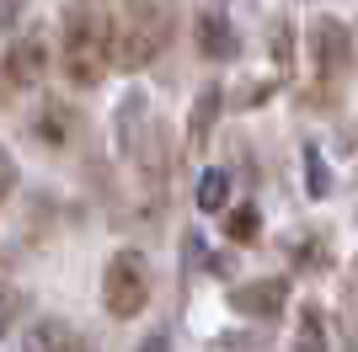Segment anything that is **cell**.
Here are the masks:
<instances>
[{
    "instance_id": "6da1fadb",
    "label": "cell",
    "mask_w": 358,
    "mask_h": 352,
    "mask_svg": "<svg viewBox=\"0 0 358 352\" xmlns=\"http://www.w3.org/2000/svg\"><path fill=\"white\" fill-rule=\"evenodd\" d=\"M59 64L70 86H96L113 64V11L107 0H64V43Z\"/></svg>"
},
{
    "instance_id": "7a4b0ae2",
    "label": "cell",
    "mask_w": 358,
    "mask_h": 352,
    "mask_svg": "<svg viewBox=\"0 0 358 352\" xmlns=\"http://www.w3.org/2000/svg\"><path fill=\"white\" fill-rule=\"evenodd\" d=\"M310 59H315V86H310V102H337V86L348 80L353 70V32L337 22V16H315L310 22Z\"/></svg>"
},
{
    "instance_id": "3957f363",
    "label": "cell",
    "mask_w": 358,
    "mask_h": 352,
    "mask_svg": "<svg viewBox=\"0 0 358 352\" xmlns=\"http://www.w3.org/2000/svg\"><path fill=\"white\" fill-rule=\"evenodd\" d=\"M166 38H171V11L155 6V0H139V6H129V27L113 43V54H118L113 64L118 70H145L150 59L166 48Z\"/></svg>"
},
{
    "instance_id": "277c9868",
    "label": "cell",
    "mask_w": 358,
    "mask_h": 352,
    "mask_svg": "<svg viewBox=\"0 0 358 352\" xmlns=\"http://www.w3.org/2000/svg\"><path fill=\"white\" fill-rule=\"evenodd\" d=\"M102 305H107V315H118V321H134L139 309L150 305V262L139 251H118V256L107 262Z\"/></svg>"
},
{
    "instance_id": "5b68a950",
    "label": "cell",
    "mask_w": 358,
    "mask_h": 352,
    "mask_svg": "<svg viewBox=\"0 0 358 352\" xmlns=\"http://www.w3.org/2000/svg\"><path fill=\"white\" fill-rule=\"evenodd\" d=\"M230 305L241 309V315H252V321H278L289 305V283L284 278H257V283H241L236 293H230Z\"/></svg>"
},
{
    "instance_id": "8992f818",
    "label": "cell",
    "mask_w": 358,
    "mask_h": 352,
    "mask_svg": "<svg viewBox=\"0 0 358 352\" xmlns=\"http://www.w3.org/2000/svg\"><path fill=\"white\" fill-rule=\"evenodd\" d=\"M48 70V48L38 32H27V38H16L11 54H6V80L11 86H38V75Z\"/></svg>"
},
{
    "instance_id": "52a82bcc",
    "label": "cell",
    "mask_w": 358,
    "mask_h": 352,
    "mask_svg": "<svg viewBox=\"0 0 358 352\" xmlns=\"http://www.w3.org/2000/svg\"><path fill=\"white\" fill-rule=\"evenodd\" d=\"M193 43H198V54H203V59H230L241 48V38H236V27L224 22V11H198Z\"/></svg>"
},
{
    "instance_id": "ba28073f",
    "label": "cell",
    "mask_w": 358,
    "mask_h": 352,
    "mask_svg": "<svg viewBox=\"0 0 358 352\" xmlns=\"http://www.w3.org/2000/svg\"><path fill=\"white\" fill-rule=\"evenodd\" d=\"M27 352H91L80 331H70L64 321H38L27 337Z\"/></svg>"
},
{
    "instance_id": "9c48e42d",
    "label": "cell",
    "mask_w": 358,
    "mask_h": 352,
    "mask_svg": "<svg viewBox=\"0 0 358 352\" xmlns=\"http://www.w3.org/2000/svg\"><path fill=\"white\" fill-rule=\"evenodd\" d=\"M214 117H220V86H209L203 96H198V107H193V123H187V139H193V149H203V145H209Z\"/></svg>"
},
{
    "instance_id": "30bf717a",
    "label": "cell",
    "mask_w": 358,
    "mask_h": 352,
    "mask_svg": "<svg viewBox=\"0 0 358 352\" xmlns=\"http://www.w3.org/2000/svg\"><path fill=\"white\" fill-rule=\"evenodd\" d=\"M294 352H327V321H321V305H305V309H299Z\"/></svg>"
},
{
    "instance_id": "8fae6325",
    "label": "cell",
    "mask_w": 358,
    "mask_h": 352,
    "mask_svg": "<svg viewBox=\"0 0 358 352\" xmlns=\"http://www.w3.org/2000/svg\"><path fill=\"white\" fill-rule=\"evenodd\" d=\"M193 198H198L203 214H220L224 198H230V176H224V171H203V176H198V187H193Z\"/></svg>"
},
{
    "instance_id": "7c38bea8",
    "label": "cell",
    "mask_w": 358,
    "mask_h": 352,
    "mask_svg": "<svg viewBox=\"0 0 358 352\" xmlns=\"http://www.w3.org/2000/svg\"><path fill=\"white\" fill-rule=\"evenodd\" d=\"M224 235H230V240H241V246H252L257 235H262V214H257L252 203H246V208H236V214L224 219Z\"/></svg>"
},
{
    "instance_id": "4fadbf2b",
    "label": "cell",
    "mask_w": 358,
    "mask_h": 352,
    "mask_svg": "<svg viewBox=\"0 0 358 352\" xmlns=\"http://www.w3.org/2000/svg\"><path fill=\"white\" fill-rule=\"evenodd\" d=\"M327 187H331V176H327V166H321V149H305V192L310 198H327Z\"/></svg>"
},
{
    "instance_id": "5bb4252c",
    "label": "cell",
    "mask_w": 358,
    "mask_h": 352,
    "mask_svg": "<svg viewBox=\"0 0 358 352\" xmlns=\"http://www.w3.org/2000/svg\"><path fill=\"white\" fill-rule=\"evenodd\" d=\"M64 123H70V117H64L59 107H48V112H43V123H38V129H43V139H48V145H64Z\"/></svg>"
},
{
    "instance_id": "9a60e30c",
    "label": "cell",
    "mask_w": 358,
    "mask_h": 352,
    "mask_svg": "<svg viewBox=\"0 0 358 352\" xmlns=\"http://www.w3.org/2000/svg\"><path fill=\"white\" fill-rule=\"evenodd\" d=\"M11 187H16V161L6 155V149H0V203L11 198Z\"/></svg>"
},
{
    "instance_id": "2e32d148",
    "label": "cell",
    "mask_w": 358,
    "mask_h": 352,
    "mask_svg": "<svg viewBox=\"0 0 358 352\" xmlns=\"http://www.w3.org/2000/svg\"><path fill=\"white\" fill-rule=\"evenodd\" d=\"M139 352H171V342H166L161 331H155V337H145V342H139Z\"/></svg>"
},
{
    "instance_id": "e0dca14e",
    "label": "cell",
    "mask_w": 358,
    "mask_h": 352,
    "mask_svg": "<svg viewBox=\"0 0 358 352\" xmlns=\"http://www.w3.org/2000/svg\"><path fill=\"white\" fill-rule=\"evenodd\" d=\"M129 6H139V0H129Z\"/></svg>"
}]
</instances>
